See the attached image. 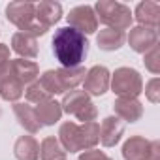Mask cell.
Listing matches in <instances>:
<instances>
[{"mask_svg":"<svg viewBox=\"0 0 160 160\" xmlns=\"http://www.w3.org/2000/svg\"><path fill=\"white\" fill-rule=\"evenodd\" d=\"M109 79H111V73L106 66H92L87 70L85 73V79H83V91L89 94V96H102L109 91Z\"/></svg>","mask_w":160,"mask_h":160,"instance_id":"6","label":"cell"},{"mask_svg":"<svg viewBox=\"0 0 160 160\" xmlns=\"http://www.w3.org/2000/svg\"><path fill=\"white\" fill-rule=\"evenodd\" d=\"M100 143V124L96 121L79 124V147L81 151L94 149Z\"/></svg>","mask_w":160,"mask_h":160,"instance_id":"22","label":"cell"},{"mask_svg":"<svg viewBox=\"0 0 160 160\" xmlns=\"http://www.w3.org/2000/svg\"><path fill=\"white\" fill-rule=\"evenodd\" d=\"M124 136V122L111 115V117H106L100 124V143L104 147H115L121 138Z\"/></svg>","mask_w":160,"mask_h":160,"instance_id":"8","label":"cell"},{"mask_svg":"<svg viewBox=\"0 0 160 160\" xmlns=\"http://www.w3.org/2000/svg\"><path fill=\"white\" fill-rule=\"evenodd\" d=\"M151 154V139L143 136H130L122 145L124 160H149Z\"/></svg>","mask_w":160,"mask_h":160,"instance_id":"10","label":"cell"},{"mask_svg":"<svg viewBox=\"0 0 160 160\" xmlns=\"http://www.w3.org/2000/svg\"><path fill=\"white\" fill-rule=\"evenodd\" d=\"M149 160H160V143L158 139H151V154Z\"/></svg>","mask_w":160,"mask_h":160,"instance_id":"30","label":"cell"},{"mask_svg":"<svg viewBox=\"0 0 160 160\" xmlns=\"http://www.w3.org/2000/svg\"><path fill=\"white\" fill-rule=\"evenodd\" d=\"M53 53L62 68H75L81 66L89 53V40L81 32H77L70 27H60L55 30L51 40Z\"/></svg>","mask_w":160,"mask_h":160,"instance_id":"1","label":"cell"},{"mask_svg":"<svg viewBox=\"0 0 160 160\" xmlns=\"http://www.w3.org/2000/svg\"><path fill=\"white\" fill-rule=\"evenodd\" d=\"M40 160H66V151L55 136H47L40 143Z\"/></svg>","mask_w":160,"mask_h":160,"instance_id":"24","label":"cell"},{"mask_svg":"<svg viewBox=\"0 0 160 160\" xmlns=\"http://www.w3.org/2000/svg\"><path fill=\"white\" fill-rule=\"evenodd\" d=\"M91 102V96L85 92V91H68L64 92L62 96V102H60V108H62V113H68V115H75L83 106H87Z\"/></svg>","mask_w":160,"mask_h":160,"instance_id":"20","label":"cell"},{"mask_svg":"<svg viewBox=\"0 0 160 160\" xmlns=\"http://www.w3.org/2000/svg\"><path fill=\"white\" fill-rule=\"evenodd\" d=\"M77 160H113L109 158L104 151H98V149H89V151H83L81 154H79Z\"/></svg>","mask_w":160,"mask_h":160,"instance_id":"29","label":"cell"},{"mask_svg":"<svg viewBox=\"0 0 160 160\" xmlns=\"http://www.w3.org/2000/svg\"><path fill=\"white\" fill-rule=\"evenodd\" d=\"M57 139L66 152H79L81 151V147H79V124L73 121H66L60 124Z\"/></svg>","mask_w":160,"mask_h":160,"instance_id":"16","label":"cell"},{"mask_svg":"<svg viewBox=\"0 0 160 160\" xmlns=\"http://www.w3.org/2000/svg\"><path fill=\"white\" fill-rule=\"evenodd\" d=\"M12 49L21 58H36L38 57V38L27 32H15L12 36Z\"/></svg>","mask_w":160,"mask_h":160,"instance_id":"15","label":"cell"},{"mask_svg":"<svg viewBox=\"0 0 160 160\" xmlns=\"http://www.w3.org/2000/svg\"><path fill=\"white\" fill-rule=\"evenodd\" d=\"M62 19V6L58 2H53V0H43V2L36 4V21L45 27L47 30L57 25Z\"/></svg>","mask_w":160,"mask_h":160,"instance_id":"14","label":"cell"},{"mask_svg":"<svg viewBox=\"0 0 160 160\" xmlns=\"http://www.w3.org/2000/svg\"><path fill=\"white\" fill-rule=\"evenodd\" d=\"M143 64L151 73H154V75L160 73V47L158 45H154L152 49H149L143 55Z\"/></svg>","mask_w":160,"mask_h":160,"instance_id":"26","label":"cell"},{"mask_svg":"<svg viewBox=\"0 0 160 160\" xmlns=\"http://www.w3.org/2000/svg\"><path fill=\"white\" fill-rule=\"evenodd\" d=\"M124 42H126V34L113 28H104L96 36V43L102 51H117L124 45Z\"/></svg>","mask_w":160,"mask_h":160,"instance_id":"21","label":"cell"},{"mask_svg":"<svg viewBox=\"0 0 160 160\" xmlns=\"http://www.w3.org/2000/svg\"><path fill=\"white\" fill-rule=\"evenodd\" d=\"M23 94H25V87L19 83V79L13 73H10L4 79H0V98L2 100L15 104Z\"/></svg>","mask_w":160,"mask_h":160,"instance_id":"23","label":"cell"},{"mask_svg":"<svg viewBox=\"0 0 160 160\" xmlns=\"http://www.w3.org/2000/svg\"><path fill=\"white\" fill-rule=\"evenodd\" d=\"M13 113H15V119L17 122L30 134H38L42 130V124L38 121V115L34 111V108L30 104H21V102H15L13 104Z\"/></svg>","mask_w":160,"mask_h":160,"instance_id":"17","label":"cell"},{"mask_svg":"<svg viewBox=\"0 0 160 160\" xmlns=\"http://www.w3.org/2000/svg\"><path fill=\"white\" fill-rule=\"evenodd\" d=\"M10 60V47L6 43H0V64Z\"/></svg>","mask_w":160,"mask_h":160,"instance_id":"31","label":"cell"},{"mask_svg":"<svg viewBox=\"0 0 160 160\" xmlns=\"http://www.w3.org/2000/svg\"><path fill=\"white\" fill-rule=\"evenodd\" d=\"M145 96L152 104H158L160 102V81H158V77L149 79V83L145 85Z\"/></svg>","mask_w":160,"mask_h":160,"instance_id":"28","label":"cell"},{"mask_svg":"<svg viewBox=\"0 0 160 160\" xmlns=\"http://www.w3.org/2000/svg\"><path fill=\"white\" fill-rule=\"evenodd\" d=\"M126 42L132 47V51L145 55L149 49H152L154 45H158V32H156V28L132 27L130 34L126 36Z\"/></svg>","mask_w":160,"mask_h":160,"instance_id":"7","label":"cell"},{"mask_svg":"<svg viewBox=\"0 0 160 160\" xmlns=\"http://www.w3.org/2000/svg\"><path fill=\"white\" fill-rule=\"evenodd\" d=\"M73 117H75L77 121H81V122H92V121H96V117H98V109H96V106H94L92 102H89L87 106H83L81 109H79Z\"/></svg>","mask_w":160,"mask_h":160,"instance_id":"27","label":"cell"},{"mask_svg":"<svg viewBox=\"0 0 160 160\" xmlns=\"http://www.w3.org/2000/svg\"><path fill=\"white\" fill-rule=\"evenodd\" d=\"M55 73H57L58 87H60V91H62V94H64V92H68V91L77 89V85H79V83H83L87 70H85V66H75V68H58V70H55Z\"/></svg>","mask_w":160,"mask_h":160,"instance_id":"13","label":"cell"},{"mask_svg":"<svg viewBox=\"0 0 160 160\" xmlns=\"http://www.w3.org/2000/svg\"><path fill=\"white\" fill-rule=\"evenodd\" d=\"M66 21H68V27L81 32L83 36H89V34H94L98 30V19H96V13L92 10V6L89 4H81V6H75L70 10V13L66 15Z\"/></svg>","mask_w":160,"mask_h":160,"instance_id":"5","label":"cell"},{"mask_svg":"<svg viewBox=\"0 0 160 160\" xmlns=\"http://www.w3.org/2000/svg\"><path fill=\"white\" fill-rule=\"evenodd\" d=\"M96 19L106 25V28H113V30H128L132 28V10L130 6L122 4V2H115V0H98L92 6Z\"/></svg>","mask_w":160,"mask_h":160,"instance_id":"2","label":"cell"},{"mask_svg":"<svg viewBox=\"0 0 160 160\" xmlns=\"http://www.w3.org/2000/svg\"><path fill=\"white\" fill-rule=\"evenodd\" d=\"M25 98H27L28 104H36V106H38V104L49 100L51 96L45 92V89L40 85V81H34V83H30L28 87H25Z\"/></svg>","mask_w":160,"mask_h":160,"instance_id":"25","label":"cell"},{"mask_svg":"<svg viewBox=\"0 0 160 160\" xmlns=\"http://www.w3.org/2000/svg\"><path fill=\"white\" fill-rule=\"evenodd\" d=\"M0 113H2V109H0Z\"/></svg>","mask_w":160,"mask_h":160,"instance_id":"32","label":"cell"},{"mask_svg":"<svg viewBox=\"0 0 160 160\" xmlns=\"http://www.w3.org/2000/svg\"><path fill=\"white\" fill-rule=\"evenodd\" d=\"M115 117L122 122H138L143 115V104L138 98H117L113 104Z\"/></svg>","mask_w":160,"mask_h":160,"instance_id":"9","label":"cell"},{"mask_svg":"<svg viewBox=\"0 0 160 160\" xmlns=\"http://www.w3.org/2000/svg\"><path fill=\"white\" fill-rule=\"evenodd\" d=\"M12 73L19 79L23 87H28L30 83L38 81L40 77V68L34 60H25V58H12Z\"/></svg>","mask_w":160,"mask_h":160,"instance_id":"12","label":"cell"},{"mask_svg":"<svg viewBox=\"0 0 160 160\" xmlns=\"http://www.w3.org/2000/svg\"><path fill=\"white\" fill-rule=\"evenodd\" d=\"M34 111H36L38 121H40L42 126H53V124H57V122L60 121V117H62L60 102H57V100H53V98H49V100L38 104V106L34 108Z\"/></svg>","mask_w":160,"mask_h":160,"instance_id":"18","label":"cell"},{"mask_svg":"<svg viewBox=\"0 0 160 160\" xmlns=\"http://www.w3.org/2000/svg\"><path fill=\"white\" fill-rule=\"evenodd\" d=\"M109 87L119 98H138L143 92V79L136 68L122 66L111 73Z\"/></svg>","mask_w":160,"mask_h":160,"instance_id":"4","label":"cell"},{"mask_svg":"<svg viewBox=\"0 0 160 160\" xmlns=\"http://www.w3.org/2000/svg\"><path fill=\"white\" fill-rule=\"evenodd\" d=\"M13 154L17 160H38L40 158V143L32 136H19L13 145Z\"/></svg>","mask_w":160,"mask_h":160,"instance_id":"19","label":"cell"},{"mask_svg":"<svg viewBox=\"0 0 160 160\" xmlns=\"http://www.w3.org/2000/svg\"><path fill=\"white\" fill-rule=\"evenodd\" d=\"M132 17L138 21V27H147V28H156L160 23V6L156 2L145 0L139 2L132 13Z\"/></svg>","mask_w":160,"mask_h":160,"instance_id":"11","label":"cell"},{"mask_svg":"<svg viewBox=\"0 0 160 160\" xmlns=\"http://www.w3.org/2000/svg\"><path fill=\"white\" fill-rule=\"evenodd\" d=\"M6 19L19 28V32H27L34 38L45 36L47 28L36 21V4L32 2H10L6 6Z\"/></svg>","mask_w":160,"mask_h":160,"instance_id":"3","label":"cell"}]
</instances>
